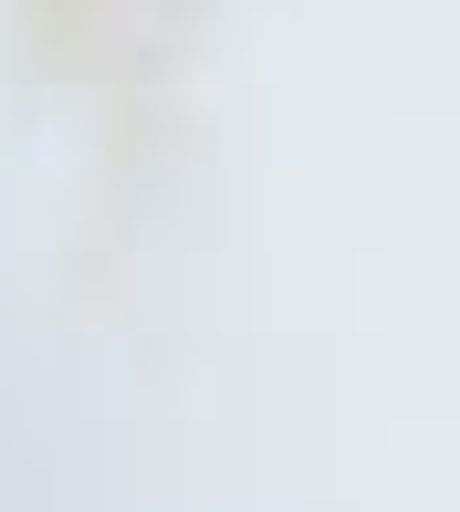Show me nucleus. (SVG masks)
Segmentation results:
<instances>
[]
</instances>
